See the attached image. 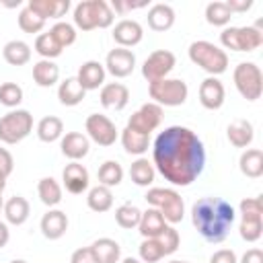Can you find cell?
<instances>
[{"mask_svg":"<svg viewBox=\"0 0 263 263\" xmlns=\"http://www.w3.org/2000/svg\"><path fill=\"white\" fill-rule=\"evenodd\" d=\"M158 242L162 245V251H164V257H166V255H173V253L179 249L181 236H179V232L168 224V226L164 228V232L158 236Z\"/></svg>","mask_w":263,"mask_h":263,"instance_id":"obj_46","label":"cell"},{"mask_svg":"<svg viewBox=\"0 0 263 263\" xmlns=\"http://www.w3.org/2000/svg\"><path fill=\"white\" fill-rule=\"evenodd\" d=\"M187 53H189V60L195 66H199L203 72H208L210 76L218 78L228 68V53L222 47H218L216 43H212V41H203V39L193 41L189 45Z\"/></svg>","mask_w":263,"mask_h":263,"instance_id":"obj_4","label":"cell"},{"mask_svg":"<svg viewBox=\"0 0 263 263\" xmlns=\"http://www.w3.org/2000/svg\"><path fill=\"white\" fill-rule=\"evenodd\" d=\"M49 33H51V37L58 41V45L64 49V47H70L74 41H76V27L74 25H70V23H66V21H58L51 29H49Z\"/></svg>","mask_w":263,"mask_h":263,"instance_id":"obj_40","label":"cell"},{"mask_svg":"<svg viewBox=\"0 0 263 263\" xmlns=\"http://www.w3.org/2000/svg\"><path fill=\"white\" fill-rule=\"evenodd\" d=\"M33 80L41 88H49L60 80V68L53 60H39L33 64Z\"/></svg>","mask_w":263,"mask_h":263,"instance_id":"obj_29","label":"cell"},{"mask_svg":"<svg viewBox=\"0 0 263 263\" xmlns=\"http://www.w3.org/2000/svg\"><path fill=\"white\" fill-rule=\"evenodd\" d=\"M41 234L49 240H58L66 234L68 230V216L62 210H49L47 214H43L41 222H39Z\"/></svg>","mask_w":263,"mask_h":263,"instance_id":"obj_20","label":"cell"},{"mask_svg":"<svg viewBox=\"0 0 263 263\" xmlns=\"http://www.w3.org/2000/svg\"><path fill=\"white\" fill-rule=\"evenodd\" d=\"M33 132V115L27 109H12L0 117V142L18 144Z\"/></svg>","mask_w":263,"mask_h":263,"instance_id":"obj_7","label":"cell"},{"mask_svg":"<svg viewBox=\"0 0 263 263\" xmlns=\"http://www.w3.org/2000/svg\"><path fill=\"white\" fill-rule=\"evenodd\" d=\"M64 136V123L60 117L55 115H45L39 119L37 123V138L45 144H51V142H58L62 140Z\"/></svg>","mask_w":263,"mask_h":263,"instance_id":"obj_30","label":"cell"},{"mask_svg":"<svg viewBox=\"0 0 263 263\" xmlns=\"http://www.w3.org/2000/svg\"><path fill=\"white\" fill-rule=\"evenodd\" d=\"M210 263H238V257L232 249H220L210 257Z\"/></svg>","mask_w":263,"mask_h":263,"instance_id":"obj_47","label":"cell"},{"mask_svg":"<svg viewBox=\"0 0 263 263\" xmlns=\"http://www.w3.org/2000/svg\"><path fill=\"white\" fill-rule=\"evenodd\" d=\"M152 164L171 185L187 187L205 166L203 142L185 125L164 127L152 144Z\"/></svg>","mask_w":263,"mask_h":263,"instance_id":"obj_1","label":"cell"},{"mask_svg":"<svg viewBox=\"0 0 263 263\" xmlns=\"http://www.w3.org/2000/svg\"><path fill=\"white\" fill-rule=\"evenodd\" d=\"M162 123V107L156 103H144L136 113H132V117L127 119V127L150 136L158 125Z\"/></svg>","mask_w":263,"mask_h":263,"instance_id":"obj_12","label":"cell"},{"mask_svg":"<svg viewBox=\"0 0 263 263\" xmlns=\"http://www.w3.org/2000/svg\"><path fill=\"white\" fill-rule=\"evenodd\" d=\"M4 208V199H2V193H0V210Z\"/></svg>","mask_w":263,"mask_h":263,"instance_id":"obj_57","label":"cell"},{"mask_svg":"<svg viewBox=\"0 0 263 263\" xmlns=\"http://www.w3.org/2000/svg\"><path fill=\"white\" fill-rule=\"evenodd\" d=\"M12 168H14V158H12V154H10L6 148H0V173H2L4 177H8V175L12 173Z\"/></svg>","mask_w":263,"mask_h":263,"instance_id":"obj_49","label":"cell"},{"mask_svg":"<svg viewBox=\"0 0 263 263\" xmlns=\"http://www.w3.org/2000/svg\"><path fill=\"white\" fill-rule=\"evenodd\" d=\"M35 51L41 55V60H53V58H58L64 49L58 45V41L51 37V33L47 31V33H39L37 37H35Z\"/></svg>","mask_w":263,"mask_h":263,"instance_id":"obj_38","label":"cell"},{"mask_svg":"<svg viewBox=\"0 0 263 263\" xmlns=\"http://www.w3.org/2000/svg\"><path fill=\"white\" fill-rule=\"evenodd\" d=\"M90 251H92V255H95V259L99 263H119V259H121L119 242L113 240V238H107V236L97 238L90 245Z\"/></svg>","mask_w":263,"mask_h":263,"instance_id":"obj_27","label":"cell"},{"mask_svg":"<svg viewBox=\"0 0 263 263\" xmlns=\"http://www.w3.org/2000/svg\"><path fill=\"white\" fill-rule=\"evenodd\" d=\"M166 220L162 218V214L156 210V208H148L146 212H142V218H140V224H138V230L144 238H158L164 228H166Z\"/></svg>","mask_w":263,"mask_h":263,"instance_id":"obj_22","label":"cell"},{"mask_svg":"<svg viewBox=\"0 0 263 263\" xmlns=\"http://www.w3.org/2000/svg\"><path fill=\"white\" fill-rule=\"evenodd\" d=\"M23 103V88L16 82H4L0 84V105L14 109Z\"/></svg>","mask_w":263,"mask_h":263,"instance_id":"obj_43","label":"cell"},{"mask_svg":"<svg viewBox=\"0 0 263 263\" xmlns=\"http://www.w3.org/2000/svg\"><path fill=\"white\" fill-rule=\"evenodd\" d=\"M228 10L234 14V12H247L253 8V0H228L226 2Z\"/></svg>","mask_w":263,"mask_h":263,"instance_id":"obj_51","label":"cell"},{"mask_svg":"<svg viewBox=\"0 0 263 263\" xmlns=\"http://www.w3.org/2000/svg\"><path fill=\"white\" fill-rule=\"evenodd\" d=\"M232 80L240 97L247 101H257L263 92V74L255 62H240L232 72Z\"/></svg>","mask_w":263,"mask_h":263,"instance_id":"obj_9","label":"cell"},{"mask_svg":"<svg viewBox=\"0 0 263 263\" xmlns=\"http://www.w3.org/2000/svg\"><path fill=\"white\" fill-rule=\"evenodd\" d=\"M224 99H226L224 84L216 76H208L199 84V103H201L203 109L216 111V109H220L224 105Z\"/></svg>","mask_w":263,"mask_h":263,"instance_id":"obj_14","label":"cell"},{"mask_svg":"<svg viewBox=\"0 0 263 263\" xmlns=\"http://www.w3.org/2000/svg\"><path fill=\"white\" fill-rule=\"evenodd\" d=\"M8 240H10V230H8V224L0 220V249H2V247H6V245H8Z\"/></svg>","mask_w":263,"mask_h":263,"instance_id":"obj_53","label":"cell"},{"mask_svg":"<svg viewBox=\"0 0 263 263\" xmlns=\"http://www.w3.org/2000/svg\"><path fill=\"white\" fill-rule=\"evenodd\" d=\"M37 195L47 208H55L62 201V185L53 177H43L37 183Z\"/></svg>","mask_w":263,"mask_h":263,"instance_id":"obj_34","label":"cell"},{"mask_svg":"<svg viewBox=\"0 0 263 263\" xmlns=\"http://www.w3.org/2000/svg\"><path fill=\"white\" fill-rule=\"evenodd\" d=\"M70 263H99L90 251V247H82V249H76L70 257Z\"/></svg>","mask_w":263,"mask_h":263,"instance_id":"obj_48","label":"cell"},{"mask_svg":"<svg viewBox=\"0 0 263 263\" xmlns=\"http://www.w3.org/2000/svg\"><path fill=\"white\" fill-rule=\"evenodd\" d=\"M86 205L97 212V214H103V212H109L111 205H113V193L109 187L105 185H97L92 189H88L86 193Z\"/></svg>","mask_w":263,"mask_h":263,"instance_id":"obj_35","label":"cell"},{"mask_svg":"<svg viewBox=\"0 0 263 263\" xmlns=\"http://www.w3.org/2000/svg\"><path fill=\"white\" fill-rule=\"evenodd\" d=\"M168 263H189V261H177V259H175V261H168Z\"/></svg>","mask_w":263,"mask_h":263,"instance_id":"obj_58","label":"cell"},{"mask_svg":"<svg viewBox=\"0 0 263 263\" xmlns=\"http://www.w3.org/2000/svg\"><path fill=\"white\" fill-rule=\"evenodd\" d=\"M84 97H86V90L80 86V82L76 80V76H70V78L62 80L60 86H58V99H60V103L66 105V107H76V105H80V103L84 101Z\"/></svg>","mask_w":263,"mask_h":263,"instance_id":"obj_26","label":"cell"},{"mask_svg":"<svg viewBox=\"0 0 263 263\" xmlns=\"http://www.w3.org/2000/svg\"><path fill=\"white\" fill-rule=\"evenodd\" d=\"M226 136H228V142L234 146V148H249L253 138H255V129H253V123L247 121V119H236L228 125L226 129Z\"/></svg>","mask_w":263,"mask_h":263,"instance_id":"obj_24","label":"cell"},{"mask_svg":"<svg viewBox=\"0 0 263 263\" xmlns=\"http://www.w3.org/2000/svg\"><path fill=\"white\" fill-rule=\"evenodd\" d=\"M144 199H146V203L150 208H156L162 214L166 224H179L183 220V216H185V201L175 189L150 187L146 191Z\"/></svg>","mask_w":263,"mask_h":263,"instance_id":"obj_5","label":"cell"},{"mask_svg":"<svg viewBox=\"0 0 263 263\" xmlns=\"http://www.w3.org/2000/svg\"><path fill=\"white\" fill-rule=\"evenodd\" d=\"M99 185H105V187H117L121 181H123V168L117 160H105L101 166H99Z\"/></svg>","mask_w":263,"mask_h":263,"instance_id":"obj_36","label":"cell"},{"mask_svg":"<svg viewBox=\"0 0 263 263\" xmlns=\"http://www.w3.org/2000/svg\"><path fill=\"white\" fill-rule=\"evenodd\" d=\"M230 18H232V12L228 10L226 2L216 0V2H210L205 6V21L210 25H214V27H226L230 23Z\"/></svg>","mask_w":263,"mask_h":263,"instance_id":"obj_37","label":"cell"},{"mask_svg":"<svg viewBox=\"0 0 263 263\" xmlns=\"http://www.w3.org/2000/svg\"><path fill=\"white\" fill-rule=\"evenodd\" d=\"M74 27L80 31L107 29L113 25L115 14L105 0H82L74 6Z\"/></svg>","mask_w":263,"mask_h":263,"instance_id":"obj_3","label":"cell"},{"mask_svg":"<svg viewBox=\"0 0 263 263\" xmlns=\"http://www.w3.org/2000/svg\"><path fill=\"white\" fill-rule=\"evenodd\" d=\"M121 263H142V261L136 257H125V259H121Z\"/></svg>","mask_w":263,"mask_h":263,"instance_id":"obj_55","label":"cell"},{"mask_svg":"<svg viewBox=\"0 0 263 263\" xmlns=\"http://www.w3.org/2000/svg\"><path fill=\"white\" fill-rule=\"evenodd\" d=\"M101 105L105 109H115V111H121L127 101H129V90L125 84L121 82H109V84H103L101 86Z\"/></svg>","mask_w":263,"mask_h":263,"instance_id":"obj_19","label":"cell"},{"mask_svg":"<svg viewBox=\"0 0 263 263\" xmlns=\"http://www.w3.org/2000/svg\"><path fill=\"white\" fill-rule=\"evenodd\" d=\"M62 181H64L66 191H70L74 195H80L88 189L90 177H88V171L80 162H70V164H66V168L62 173Z\"/></svg>","mask_w":263,"mask_h":263,"instance_id":"obj_17","label":"cell"},{"mask_svg":"<svg viewBox=\"0 0 263 263\" xmlns=\"http://www.w3.org/2000/svg\"><path fill=\"white\" fill-rule=\"evenodd\" d=\"M238 263H263V251L261 249H249Z\"/></svg>","mask_w":263,"mask_h":263,"instance_id":"obj_52","label":"cell"},{"mask_svg":"<svg viewBox=\"0 0 263 263\" xmlns=\"http://www.w3.org/2000/svg\"><path fill=\"white\" fill-rule=\"evenodd\" d=\"M144 37V29L138 21L134 18H121L115 27H113V39L119 47H134L142 41Z\"/></svg>","mask_w":263,"mask_h":263,"instance_id":"obj_16","label":"cell"},{"mask_svg":"<svg viewBox=\"0 0 263 263\" xmlns=\"http://www.w3.org/2000/svg\"><path fill=\"white\" fill-rule=\"evenodd\" d=\"M84 129H86V138L92 140L99 146H113L117 140V127L115 123L103 115V113H92L86 117L84 121Z\"/></svg>","mask_w":263,"mask_h":263,"instance_id":"obj_11","label":"cell"},{"mask_svg":"<svg viewBox=\"0 0 263 263\" xmlns=\"http://www.w3.org/2000/svg\"><path fill=\"white\" fill-rule=\"evenodd\" d=\"M121 144H123V150L127 154L142 156L148 150V146H150V136L140 134V132H136V129H132V127L125 125L123 132H121Z\"/></svg>","mask_w":263,"mask_h":263,"instance_id":"obj_31","label":"cell"},{"mask_svg":"<svg viewBox=\"0 0 263 263\" xmlns=\"http://www.w3.org/2000/svg\"><path fill=\"white\" fill-rule=\"evenodd\" d=\"M111 6V10H113V14L115 12H119V14H125V12H129V10H134V8H142V6H146V2H140V4H132V2H121V0H115L113 4H109Z\"/></svg>","mask_w":263,"mask_h":263,"instance_id":"obj_50","label":"cell"},{"mask_svg":"<svg viewBox=\"0 0 263 263\" xmlns=\"http://www.w3.org/2000/svg\"><path fill=\"white\" fill-rule=\"evenodd\" d=\"M240 220H263V203L261 197H245L238 205Z\"/></svg>","mask_w":263,"mask_h":263,"instance_id":"obj_44","label":"cell"},{"mask_svg":"<svg viewBox=\"0 0 263 263\" xmlns=\"http://www.w3.org/2000/svg\"><path fill=\"white\" fill-rule=\"evenodd\" d=\"M27 6L43 21H47V18H62L70 10V0H29Z\"/></svg>","mask_w":263,"mask_h":263,"instance_id":"obj_23","label":"cell"},{"mask_svg":"<svg viewBox=\"0 0 263 263\" xmlns=\"http://www.w3.org/2000/svg\"><path fill=\"white\" fill-rule=\"evenodd\" d=\"M175 64H177V58H175L173 51H168V49H156V51H152L144 60V64H142V76L148 80V84L150 82H156V80H162V78H168V74L173 72Z\"/></svg>","mask_w":263,"mask_h":263,"instance_id":"obj_10","label":"cell"},{"mask_svg":"<svg viewBox=\"0 0 263 263\" xmlns=\"http://www.w3.org/2000/svg\"><path fill=\"white\" fill-rule=\"evenodd\" d=\"M238 168L249 179H259L263 175V152L259 148H247L238 158Z\"/></svg>","mask_w":263,"mask_h":263,"instance_id":"obj_28","label":"cell"},{"mask_svg":"<svg viewBox=\"0 0 263 263\" xmlns=\"http://www.w3.org/2000/svg\"><path fill=\"white\" fill-rule=\"evenodd\" d=\"M148 92L152 103L160 107H179L187 101L189 88H187V82L181 78H162V80L150 82Z\"/></svg>","mask_w":263,"mask_h":263,"instance_id":"obj_6","label":"cell"},{"mask_svg":"<svg viewBox=\"0 0 263 263\" xmlns=\"http://www.w3.org/2000/svg\"><path fill=\"white\" fill-rule=\"evenodd\" d=\"M6 179H8V177H4V175L0 173V193H2V191H4V187H6Z\"/></svg>","mask_w":263,"mask_h":263,"instance_id":"obj_54","label":"cell"},{"mask_svg":"<svg viewBox=\"0 0 263 263\" xmlns=\"http://www.w3.org/2000/svg\"><path fill=\"white\" fill-rule=\"evenodd\" d=\"M10 263H27V261H25V259H12Z\"/></svg>","mask_w":263,"mask_h":263,"instance_id":"obj_56","label":"cell"},{"mask_svg":"<svg viewBox=\"0 0 263 263\" xmlns=\"http://www.w3.org/2000/svg\"><path fill=\"white\" fill-rule=\"evenodd\" d=\"M154 175H156V168H154V164L148 158H142L140 156L129 166V177H132V181L138 187H150L154 183Z\"/></svg>","mask_w":263,"mask_h":263,"instance_id":"obj_33","label":"cell"},{"mask_svg":"<svg viewBox=\"0 0 263 263\" xmlns=\"http://www.w3.org/2000/svg\"><path fill=\"white\" fill-rule=\"evenodd\" d=\"M175 25V10L171 4L156 2L148 8V27L156 33H164Z\"/></svg>","mask_w":263,"mask_h":263,"instance_id":"obj_21","label":"cell"},{"mask_svg":"<svg viewBox=\"0 0 263 263\" xmlns=\"http://www.w3.org/2000/svg\"><path fill=\"white\" fill-rule=\"evenodd\" d=\"M140 261L142 263H156L164 257V251H162V245L158 242V238H144L140 242Z\"/></svg>","mask_w":263,"mask_h":263,"instance_id":"obj_41","label":"cell"},{"mask_svg":"<svg viewBox=\"0 0 263 263\" xmlns=\"http://www.w3.org/2000/svg\"><path fill=\"white\" fill-rule=\"evenodd\" d=\"M18 27H21V31H25V33H39V31H43V27H45V21L39 16V14H35L29 6H25L21 12H18Z\"/></svg>","mask_w":263,"mask_h":263,"instance_id":"obj_42","label":"cell"},{"mask_svg":"<svg viewBox=\"0 0 263 263\" xmlns=\"http://www.w3.org/2000/svg\"><path fill=\"white\" fill-rule=\"evenodd\" d=\"M140 218H142V212L140 208L132 205V203H123L115 210V222L125 228V230H132V228H138L140 224Z\"/></svg>","mask_w":263,"mask_h":263,"instance_id":"obj_39","label":"cell"},{"mask_svg":"<svg viewBox=\"0 0 263 263\" xmlns=\"http://www.w3.org/2000/svg\"><path fill=\"white\" fill-rule=\"evenodd\" d=\"M4 218L8 224L12 226H21L27 222L29 214H31V205L23 195H12L8 201H4Z\"/></svg>","mask_w":263,"mask_h":263,"instance_id":"obj_25","label":"cell"},{"mask_svg":"<svg viewBox=\"0 0 263 263\" xmlns=\"http://www.w3.org/2000/svg\"><path fill=\"white\" fill-rule=\"evenodd\" d=\"M60 148L66 158H70L72 162H78L90 152V140L80 132H68L62 136Z\"/></svg>","mask_w":263,"mask_h":263,"instance_id":"obj_15","label":"cell"},{"mask_svg":"<svg viewBox=\"0 0 263 263\" xmlns=\"http://www.w3.org/2000/svg\"><path fill=\"white\" fill-rule=\"evenodd\" d=\"M2 55L10 66H25L31 60V47L21 39H12L2 47Z\"/></svg>","mask_w":263,"mask_h":263,"instance_id":"obj_32","label":"cell"},{"mask_svg":"<svg viewBox=\"0 0 263 263\" xmlns=\"http://www.w3.org/2000/svg\"><path fill=\"white\" fill-rule=\"evenodd\" d=\"M236 220L234 208L222 197H201L191 205V222L208 242H222Z\"/></svg>","mask_w":263,"mask_h":263,"instance_id":"obj_2","label":"cell"},{"mask_svg":"<svg viewBox=\"0 0 263 263\" xmlns=\"http://www.w3.org/2000/svg\"><path fill=\"white\" fill-rule=\"evenodd\" d=\"M105 66L97 60H88L84 62L80 68H78V74H76V80L80 82V86L84 90H97L99 86L105 84Z\"/></svg>","mask_w":263,"mask_h":263,"instance_id":"obj_18","label":"cell"},{"mask_svg":"<svg viewBox=\"0 0 263 263\" xmlns=\"http://www.w3.org/2000/svg\"><path fill=\"white\" fill-rule=\"evenodd\" d=\"M105 72H109L111 76L115 78H125L134 72L136 68V55L132 49H125V47H115L107 53L105 58Z\"/></svg>","mask_w":263,"mask_h":263,"instance_id":"obj_13","label":"cell"},{"mask_svg":"<svg viewBox=\"0 0 263 263\" xmlns=\"http://www.w3.org/2000/svg\"><path fill=\"white\" fill-rule=\"evenodd\" d=\"M220 43L224 49L232 51H255L263 43V29L253 27H226L220 33Z\"/></svg>","mask_w":263,"mask_h":263,"instance_id":"obj_8","label":"cell"},{"mask_svg":"<svg viewBox=\"0 0 263 263\" xmlns=\"http://www.w3.org/2000/svg\"><path fill=\"white\" fill-rule=\"evenodd\" d=\"M238 234L247 242H255L263 234V220H240L238 224Z\"/></svg>","mask_w":263,"mask_h":263,"instance_id":"obj_45","label":"cell"}]
</instances>
